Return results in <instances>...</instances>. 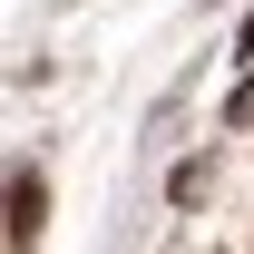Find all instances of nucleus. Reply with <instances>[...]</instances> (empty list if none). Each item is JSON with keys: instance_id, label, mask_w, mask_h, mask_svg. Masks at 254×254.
I'll list each match as a JSON object with an SVG mask.
<instances>
[{"instance_id": "nucleus-1", "label": "nucleus", "mask_w": 254, "mask_h": 254, "mask_svg": "<svg viewBox=\"0 0 254 254\" xmlns=\"http://www.w3.org/2000/svg\"><path fill=\"white\" fill-rule=\"evenodd\" d=\"M10 235H20V245L39 235V176H30V166L10 176Z\"/></svg>"}]
</instances>
